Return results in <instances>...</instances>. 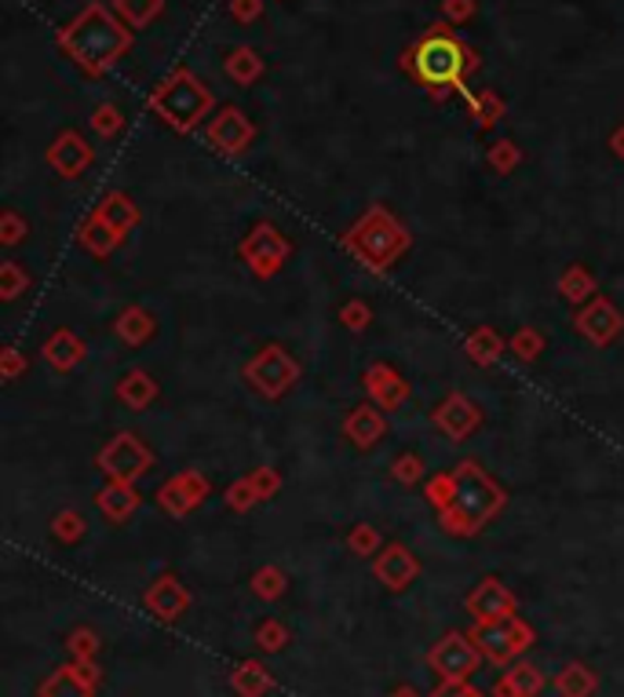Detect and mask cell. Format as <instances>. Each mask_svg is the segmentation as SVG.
<instances>
[{
    "label": "cell",
    "mask_w": 624,
    "mask_h": 697,
    "mask_svg": "<svg viewBox=\"0 0 624 697\" xmlns=\"http://www.w3.org/2000/svg\"><path fill=\"white\" fill-rule=\"evenodd\" d=\"M424 497L438 515V526L457 540L478 537L508 508V489L472 457L427 478Z\"/></svg>",
    "instance_id": "1"
},
{
    "label": "cell",
    "mask_w": 624,
    "mask_h": 697,
    "mask_svg": "<svg viewBox=\"0 0 624 697\" xmlns=\"http://www.w3.org/2000/svg\"><path fill=\"white\" fill-rule=\"evenodd\" d=\"M402 74H409L416 85H424L435 99H442L446 91H457L460 99L472 96L467 88V74H475L478 51L467 45L449 23L427 26L421 37L402 51Z\"/></svg>",
    "instance_id": "2"
},
{
    "label": "cell",
    "mask_w": 624,
    "mask_h": 697,
    "mask_svg": "<svg viewBox=\"0 0 624 697\" xmlns=\"http://www.w3.org/2000/svg\"><path fill=\"white\" fill-rule=\"evenodd\" d=\"M132 40H136V29L110 4H88L85 12H77L55 34V45L63 48L77 63V70H85L88 77L110 74L132 51Z\"/></svg>",
    "instance_id": "3"
},
{
    "label": "cell",
    "mask_w": 624,
    "mask_h": 697,
    "mask_svg": "<svg viewBox=\"0 0 624 697\" xmlns=\"http://www.w3.org/2000/svg\"><path fill=\"white\" fill-rule=\"evenodd\" d=\"M340 249L351 252L365 271L384 274L413 249V234L387 204L376 201L340 234Z\"/></svg>",
    "instance_id": "4"
},
{
    "label": "cell",
    "mask_w": 624,
    "mask_h": 697,
    "mask_svg": "<svg viewBox=\"0 0 624 697\" xmlns=\"http://www.w3.org/2000/svg\"><path fill=\"white\" fill-rule=\"evenodd\" d=\"M150 110L158 114L172 132H194L209 125L204 117L216 114V96L204 80L187 66H176L165 80H158L150 91Z\"/></svg>",
    "instance_id": "5"
},
{
    "label": "cell",
    "mask_w": 624,
    "mask_h": 697,
    "mask_svg": "<svg viewBox=\"0 0 624 697\" xmlns=\"http://www.w3.org/2000/svg\"><path fill=\"white\" fill-rule=\"evenodd\" d=\"M303 365L285 344H263L241 369V381L267 402H282L285 395L300 384Z\"/></svg>",
    "instance_id": "6"
},
{
    "label": "cell",
    "mask_w": 624,
    "mask_h": 697,
    "mask_svg": "<svg viewBox=\"0 0 624 697\" xmlns=\"http://www.w3.org/2000/svg\"><path fill=\"white\" fill-rule=\"evenodd\" d=\"M472 639H475V647L483 650L486 661H494V664H515L537 643V632H534V624H529L526 618L511 613V618H504V621L475 624Z\"/></svg>",
    "instance_id": "7"
},
{
    "label": "cell",
    "mask_w": 624,
    "mask_h": 697,
    "mask_svg": "<svg viewBox=\"0 0 624 697\" xmlns=\"http://www.w3.org/2000/svg\"><path fill=\"white\" fill-rule=\"evenodd\" d=\"M158 457H153L150 443L136 432H117L107 438V446L96 453V468L110 482H139L147 471H153Z\"/></svg>",
    "instance_id": "8"
},
{
    "label": "cell",
    "mask_w": 624,
    "mask_h": 697,
    "mask_svg": "<svg viewBox=\"0 0 624 697\" xmlns=\"http://www.w3.org/2000/svg\"><path fill=\"white\" fill-rule=\"evenodd\" d=\"M238 256L255 278L267 282V278H278L285 271V263H289V256H292V241L285 238L282 227H274L271 220H263L241 238Z\"/></svg>",
    "instance_id": "9"
},
{
    "label": "cell",
    "mask_w": 624,
    "mask_h": 697,
    "mask_svg": "<svg viewBox=\"0 0 624 697\" xmlns=\"http://www.w3.org/2000/svg\"><path fill=\"white\" fill-rule=\"evenodd\" d=\"M483 650L475 647L472 632H446L442 639L427 650V669H432L438 680L460 683L472 680V675L483 669Z\"/></svg>",
    "instance_id": "10"
},
{
    "label": "cell",
    "mask_w": 624,
    "mask_h": 697,
    "mask_svg": "<svg viewBox=\"0 0 624 697\" xmlns=\"http://www.w3.org/2000/svg\"><path fill=\"white\" fill-rule=\"evenodd\" d=\"M209 494H212L209 475L198 468H183V471H176V475H169L165 482H161L153 500H158V508L165 511V515L187 519L190 511H198L204 505V497Z\"/></svg>",
    "instance_id": "11"
},
{
    "label": "cell",
    "mask_w": 624,
    "mask_h": 697,
    "mask_svg": "<svg viewBox=\"0 0 624 697\" xmlns=\"http://www.w3.org/2000/svg\"><path fill=\"white\" fill-rule=\"evenodd\" d=\"M574 333L577 336H585V340L591 347H610V344H617L621 340V333H624V314H621V307L610 300V296H591V300L585 307H577L574 311Z\"/></svg>",
    "instance_id": "12"
},
{
    "label": "cell",
    "mask_w": 624,
    "mask_h": 697,
    "mask_svg": "<svg viewBox=\"0 0 624 697\" xmlns=\"http://www.w3.org/2000/svg\"><path fill=\"white\" fill-rule=\"evenodd\" d=\"M204 139H209V147L223 153V158H238L252 147L255 139V125L249 121V114L238 107H220L216 114L209 117V125H204Z\"/></svg>",
    "instance_id": "13"
},
{
    "label": "cell",
    "mask_w": 624,
    "mask_h": 697,
    "mask_svg": "<svg viewBox=\"0 0 624 697\" xmlns=\"http://www.w3.org/2000/svg\"><path fill=\"white\" fill-rule=\"evenodd\" d=\"M483 406L464 391H449L442 402L432 409V424L442 432L449 443H467L483 427Z\"/></svg>",
    "instance_id": "14"
},
{
    "label": "cell",
    "mask_w": 624,
    "mask_h": 697,
    "mask_svg": "<svg viewBox=\"0 0 624 697\" xmlns=\"http://www.w3.org/2000/svg\"><path fill=\"white\" fill-rule=\"evenodd\" d=\"M45 161L59 179H80L96 161V150L88 147V139L77 128H66L48 142Z\"/></svg>",
    "instance_id": "15"
},
{
    "label": "cell",
    "mask_w": 624,
    "mask_h": 697,
    "mask_svg": "<svg viewBox=\"0 0 624 697\" xmlns=\"http://www.w3.org/2000/svg\"><path fill=\"white\" fill-rule=\"evenodd\" d=\"M362 391L373 406H380L384 413H398L409 398H413V384L391 362H373L362 373Z\"/></svg>",
    "instance_id": "16"
},
{
    "label": "cell",
    "mask_w": 624,
    "mask_h": 697,
    "mask_svg": "<svg viewBox=\"0 0 624 697\" xmlns=\"http://www.w3.org/2000/svg\"><path fill=\"white\" fill-rule=\"evenodd\" d=\"M464 607L475 618V624H489V621H504L511 613H519V599L500 577H483L472 592H467Z\"/></svg>",
    "instance_id": "17"
},
{
    "label": "cell",
    "mask_w": 624,
    "mask_h": 697,
    "mask_svg": "<svg viewBox=\"0 0 624 697\" xmlns=\"http://www.w3.org/2000/svg\"><path fill=\"white\" fill-rule=\"evenodd\" d=\"M142 607H147L161 624H176L190 613V592L176 573H161L153 584L142 592Z\"/></svg>",
    "instance_id": "18"
},
{
    "label": "cell",
    "mask_w": 624,
    "mask_h": 697,
    "mask_svg": "<svg viewBox=\"0 0 624 697\" xmlns=\"http://www.w3.org/2000/svg\"><path fill=\"white\" fill-rule=\"evenodd\" d=\"M99 686V669L96 661H70L59 664L48 680H40L37 697H96Z\"/></svg>",
    "instance_id": "19"
},
{
    "label": "cell",
    "mask_w": 624,
    "mask_h": 697,
    "mask_svg": "<svg viewBox=\"0 0 624 697\" xmlns=\"http://www.w3.org/2000/svg\"><path fill=\"white\" fill-rule=\"evenodd\" d=\"M373 577L380 581L387 592H405L409 584L421 577V559L413 556V548L391 540V545H384L380 556L373 559Z\"/></svg>",
    "instance_id": "20"
},
{
    "label": "cell",
    "mask_w": 624,
    "mask_h": 697,
    "mask_svg": "<svg viewBox=\"0 0 624 697\" xmlns=\"http://www.w3.org/2000/svg\"><path fill=\"white\" fill-rule=\"evenodd\" d=\"M344 438L354 449L370 453V449H376L387 438V413L380 406H373L370 398H365V402H358L344 420Z\"/></svg>",
    "instance_id": "21"
},
{
    "label": "cell",
    "mask_w": 624,
    "mask_h": 697,
    "mask_svg": "<svg viewBox=\"0 0 624 697\" xmlns=\"http://www.w3.org/2000/svg\"><path fill=\"white\" fill-rule=\"evenodd\" d=\"M40 358L48 362L51 373L66 376L88 358V344L80 340L74 329H55V333H48L45 344H40Z\"/></svg>",
    "instance_id": "22"
},
{
    "label": "cell",
    "mask_w": 624,
    "mask_h": 697,
    "mask_svg": "<svg viewBox=\"0 0 624 697\" xmlns=\"http://www.w3.org/2000/svg\"><path fill=\"white\" fill-rule=\"evenodd\" d=\"M139 505H142V497H139L136 482H110L107 478L96 489V508L114 522V526H121V522H128L132 515H136Z\"/></svg>",
    "instance_id": "23"
},
{
    "label": "cell",
    "mask_w": 624,
    "mask_h": 697,
    "mask_svg": "<svg viewBox=\"0 0 624 697\" xmlns=\"http://www.w3.org/2000/svg\"><path fill=\"white\" fill-rule=\"evenodd\" d=\"M114 336L125 347H147L158 336V318L142 303H128L125 311L114 318Z\"/></svg>",
    "instance_id": "24"
},
{
    "label": "cell",
    "mask_w": 624,
    "mask_h": 697,
    "mask_svg": "<svg viewBox=\"0 0 624 697\" xmlns=\"http://www.w3.org/2000/svg\"><path fill=\"white\" fill-rule=\"evenodd\" d=\"M96 216L107 223V227H114L121 238H125L128 231H136L139 227V220H142V212H139V204L128 198L125 190H107L102 198L96 201Z\"/></svg>",
    "instance_id": "25"
},
{
    "label": "cell",
    "mask_w": 624,
    "mask_h": 697,
    "mask_svg": "<svg viewBox=\"0 0 624 697\" xmlns=\"http://www.w3.org/2000/svg\"><path fill=\"white\" fill-rule=\"evenodd\" d=\"M161 398V384L153 381V373L147 369H128L125 376L117 381V402L132 409V413H142Z\"/></svg>",
    "instance_id": "26"
},
{
    "label": "cell",
    "mask_w": 624,
    "mask_h": 697,
    "mask_svg": "<svg viewBox=\"0 0 624 697\" xmlns=\"http://www.w3.org/2000/svg\"><path fill=\"white\" fill-rule=\"evenodd\" d=\"M548 686L545 672L529 661H515L508 664V672L500 675V683L494 686L497 697H540V690Z\"/></svg>",
    "instance_id": "27"
},
{
    "label": "cell",
    "mask_w": 624,
    "mask_h": 697,
    "mask_svg": "<svg viewBox=\"0 0 624 697\" xmlns=\"http://www.w3.org/2000/svg\"><path fill=\"white\" fill-rule=\"evenodd\" d=\"M556 289H559L562 300L577 311V307H585L591 296H599V282L585 263H566L562 266V274L556 278Z\"/></svg>",
    "instance_id": "28"
},
{
    "label": "cell",
    "mask_w": 624,
    "mask_h": 697,
    "mask_svg": "<svg viewBox=\"0 0 624 697\" xmlns=\"http://www.w3.org/2000/svg\"><path fill=\"white\" fill-rule=\"evenodd\" d=\"M464 351L478 369H494L500 358H504L508 340L494 329V325H475V329L464 336Z\"/></svg>",
    "instance_id": "29"
},
{
    "label": "cell",
    "mask_w": 624,
    "mask_h": 697,
    "mask_svg": "<svg viewBox=\"0 0 624 697\" xmlns=\"http://www.w3.org/2000/svg\"><path fill=\"white\" fill-rule=\"evenodd\" d=\"M223 74H227L234 85L249 88L267 74V63H263V55L252 45H238L227 51V59H223Z\"/></svg>",
    "instance_id": "30"
},
{
    "label": "cell",
    "mask_w": 624,
    "mask_h": 697,
    "mask_svg": "<svg viewBox=\"0 0 624 697\" xmlns=\"http://www.w3.org/2000/svg\"><path fill=\"white\" fill-rule=\"evenodd\" d=\"M77 241H80V249H85L88 256H96V260H107L110 252L121 249V241H125V238H121L114 227H107V223H102L96 212H91V216L80 220Z\"/></svg>",
    "instance_id": "31"
},
{
    "label": "cell",
    "mask_w": 624,
    "mask_h": 697,
    "mask_svg": "<svg viewBox=\"0 0 624 697\" xmlns=\"http://www.w3.org/2000/svg\"><path fill=\"white\" fill-rule=\"evenodd\" d=\"M230 690L238 697H267L274 690V675L263 661L245 658L238 669L230 672Z\"/></svg>",
    "instance_id": "32"
},
{
    "label": "cell",
    "mask_w": 624,
    "mask_h": 697,
    "mask_svg": "<svg viewBox=\"0 0 624 697\" xmlns=\"http://www.w3.org/2000/svg\"><path fill=\"white\" fill-rule=\"evenodd\" d=\"M556 694L559 697H596L599 694V672L585 661H570L566 669L556 675Z\"/></svg>",
    "instance_id": "33"
},
{
    "label": "cell",
    "mask_w": 624,
    "mask_h": 697,
    "mask_svg": "<svg viewBox=\"0 0 624 697\" xmlns=\"http://www.w3.org/2000/svg\"><path fill=\"white\" fill-rule=\"evenodd\" d=\"M467 102V110H472V117H475V125L489 132V128H497L500 121H504L508 114V102L497 96V88H483V91H472V96L464 99Z\"/></svg>",
    "instance_id": "34"
},
{
    "label": "cell",
    "mask_w": 624,
    "mask_h": 697,
    "mask_svg": "<svg viewBox=\"0 0 624 697\" xmlns=\"http://www.w3.org/2000/svg\"><path fill=\"white\" fill-rule=\"evenodd\" d=\"M545 347H548V340H545V333L537 329V325H523V329H515L508 336V351L519 358V362H537L540 354H545Z\"/></svg>",
    "instance_id": "35"
},
{
    "label": "cell",
    "mask_w": 624,
    "mask_h": 697,
    "mask_svg": "<svg viewBox=\"0 0 624 697\" xmlns=\"http://www.w3.org/2000/svg\"><path fill=\"white\" fill-rule=\"evenodd\" d=\"M51 537L59 540V545H80V540L88 537V522H85V515L80 511H74V508H63L59 515H51Z\"/></svg>",
    "instance_id": "36"
},
{
    "label": "cell",
    "mask_w": 624,
    "mask_h": 697,
    "mask_svg": "<svg viewBox=\"0 0 624 697\" xmlns=\"http://www.w3.org/2000/svg\"><path fill=\"white\" fill-rule=\"evenodd\" d=\"M114 12L125 18L132 29H147L153 18L165 12V0H114Z\"/></svg>",
    "instance_id": "37"
},
{
    "label": "cell",
    "mask_w": 624,
    "mask_h": 697,
    "mask_svg": "<svg viewBox=\"0 0 624 697\" xmlns=\"http://www.w3.org/2000/svg\"><path fill=\"white\" fill-rule=\"evenodd\" d=\"M88 125L99 139H117L121 132H125V110H121L117 102H99V107L91 110Z\"/></svg>",
    "instance_id": "38"
},
{
    "label": "cell",
    "mask_w": 624,
    "mask_h": 697,
    "mask_svg": "<svg viewBox=\"0 0 624 697\" xmlns=\"http://www.w3.org/2000/svg\"><path fill=\"white\" fill-rule=\"evenodd\" d=\"M486 161L489 169L497 172V176H511L519 165H523V147H519L515 139H494L486 150Z\"/></svg>",
    "instance_id": "39"
},
{
    "label": "cell",
    "mask_w": 624,
    "mask_h": 697,
    "mask_svg": "<svg viewBox=\"0 0 624 697\" xmlns=\"http://www.w3.org/2000/svg\"><path fill=\"white\" fill-rule=\"evenodd\" d=\"M252 592L263 602H278L289 592V577H285L282 567H260L252 573Z\"/></svg>",
    "instance_id": "40"
},
{
    "label": "cell",
    "mask_w": 624,
    "mask_h": 697,
    "mask_svg": "<svg viewBox=\"0 0 624 697\" xmlns=\"http://www.w3.org/2000/svg\"><path fill=\"white\" fill-rule=\"evenodd\" d=\"M29 285H34V274H29L18 260L0 263V300H4V303L18 300V296H23Z\"/></svg>",
    "instance_id": "41"
},
{
    "label": "cell",
    "mask_w": 624,
    "mask_h": 697,
    "mask_svg": "<svg viewBox=\"0 0 624 697\" xmlns=\"http://www.w3.org/2000/svg\"><path fill=\"white\" fill-rule=\"evenodd\" d=\"M347 548H351V556H358V559H376L384 548V537H380V530L370 526V522H354L351 533H347Z\"/></svg>",
    "instance_id": "42"
},
{
    "label": "cell",
    "mask_w": 624,
    "mask_h": 697,
    "mask_svg": "<svg viewBox=\"0 0 624 697\" xmlns=\"http://www.w3.org/2000/svg\"><path fill=\"white\" fill-rule=\"evenodd\" d=\"M223 500H227V508H230V511H238V515H245V511H252L255 505H263L260 494H255V486H252V478H249V475L234 478L230 486L223 489Z\"/></svg>",
    "instance_id": "43"
},
{
    "label": "cell",
    "mask_w": 624,
    "mask_h": 697,
    "mask_svg": "<svg viewBox=\"0 0 624 697\" xmlns=\"http://www.w3.org/2000/svg\"><path fill=\"white\" fill-rule=\"evenodd\" d=\"M66 650H70V661H96L99 654V635L88 628V624H77L74 632L66 635Z\"/></svg>",
    "instance_id": "44"
},
{
    "label": "cell",
    "mask_w": 624,
    "mask_h": 697,
    "mask_svg": "<svg viewBox=\"0 0 624 697\" xmlns=\"http://www.w3.org/2000/svg\"><path fill=\"white\" fill-rule=\"evenodd\" d=\"M255 647L263 654H282L289 647V628H285V621H278V618L263 621L260 628H255Z\"/></svg>",
    "instance_id": "45"
},
{
    "label": "cell",
    "mask_w": 624,
    "mask_h": 697,
    "mask_svg": "<svg viewBox=\"0 0 624 697\" xmlns=\"http://www.w3.org/2000/svg\"><path fill=\"white\" fill-rule=\"evenodd\" d=\"M29 234V223L18 209H4L0 212V245L4 249H15V245H23Z\"/></svg>",
    "instance_id": "46"
},
{
    "label": "cell",
    "mask_w": 624,
    "mask_h": 697,
    "mask_svg": "<svg viewBox=\"0 0 624 697\" xmlns=\"http://www.w3.org/2000/svg\"><path fill=\"white\" fill-rule=\"evenodd\" d=\"M391 478L398 486H416L424 478V457L421 453H398L391 460Z\"/></svg>",
    "instance_id": "47"
},
{
    "label": "cell",
    "mask_w": 624,
    "mask_h": 697,
    "mask_svg": "<svg viewBox=\"0 0 624 697\" xmlns=\"http://www.w3.org/2000/svg\"><path fill=\"white\" fill-rule=\"evenodd\" d=\"M249 478H252V486H255V494H260V500H274V497L282 494V486H285L282 471H278V468H271V464L252 468V471H249Z\"/></svg>",
    "instance_id": "48"
},
{
    "label": "cell",
    "mask_w": 624,
    "mask_h": 697,
    "mask_svg": "<svg viewBox=\"0 0 624 697\" xmlns=\"http://www.w3.org/2000/svg\"><path fill=\"white\" fill-rule=\"evenodd\" d=\"M340 325H344V329H351V333H365L373 325V307L365 300H347L340 307Z\"/></svg>",
    "instance_id": "49"
},
{
    "label": "cell",
    "mask_w": 624,
    "mask_h": 697,
    "mask_svg": "<svg viewBox=\"0 0 624 697\" xmlns=\"http://www.w3.org/2000/svg\"><path fill=\"white\" fill-rule=\"evenodd\" d=\"M29 369V358L18 351L15 344H8V347H0V381L4 384H15L18 376H23Z\"/></svg>",
    "instance_id": "50"
},
{
    "label": "cell",
    "mask_w": 624,
    "mask_h": 697,
    "mask_svg": "<svg viewBox=\"0 0 624 697\" xmlns=\"http://www.w3.org/2000/svg\"><path fill=\"white\" fill-rule=\"evenodd\" d=\"M475 12H478L475 0H442V23L449 26H467Z\"/></svg>",
    "instance_id": "51"
},
{
    "label": "cell",
    "mask_w": 624,
    "mask_h": 697,
    "mask_svg": "<svg viewBox=\"0 0 624 697\" xmlns=\"http://www.w3.org/2000/svg\"><path fill=\"white\" fill-rule=\"evenodd\" d=\"M227 12H230L234 23L249 26L263 15V0H227Z\"/></svg>",
    "instance_id": "52"
},
{
    "label": "cell",
    "mask_w": 624,
    "mask_h": 697,
    "mask_svg": "<svg viewBox=\"0 0 624 697\" xmlns=\"http://www.w3.org/2000/svg\"><path fill=\"white\" fill-rule=\"evenodd\" d=\"M427 697H486L478 686H472L467 680H460V683H449V680H438V686Z\"/></svg>",
    "instance_id": "53"
},
{
    "label": "cell",
    "mask_w": 624,
    "mask_h": 697,
    "mask_svg": "<svg viewBox=\"0 0 624 697\" xmlns=\"http://www.w3.org/2000/svg\"><path fill=\"white\" fill-rule=\"evenodd\" d=\"M607 147H610V153H613V158H621V161H624V125H617V128L610 132Z\"/></svg>",
    "instance_id": "54"
},
{
    "label": "cell",
    "mask_w": 624,
    "mask_h": 697,
    "mask_svg": "<svg viewBox=\"0 0 624 697\" xmlns=\"http://www.w3.org/2000/svg\"><path fill=\"white\" fill-rule=\"evenodd\" d=\"M387 697H421V694H416V686H413V683H398L395 690L387 694Z\"/></svg>",
    "instance_id": "55"
},
{
    "label": "cell",
    "mask_w": 624,
    "mask_h": 697,
    "mask_svg": "<svg viewBox=\"0 0 624 697\" xmlns=\"http://www.w3.org/2000/svg\"><path fill=\"white\" fill-rule=\"evenodd\" d=\"M494 697H497V694H494Z\"/></svg>",
    "instance_id": "56"
}]
</instances>
